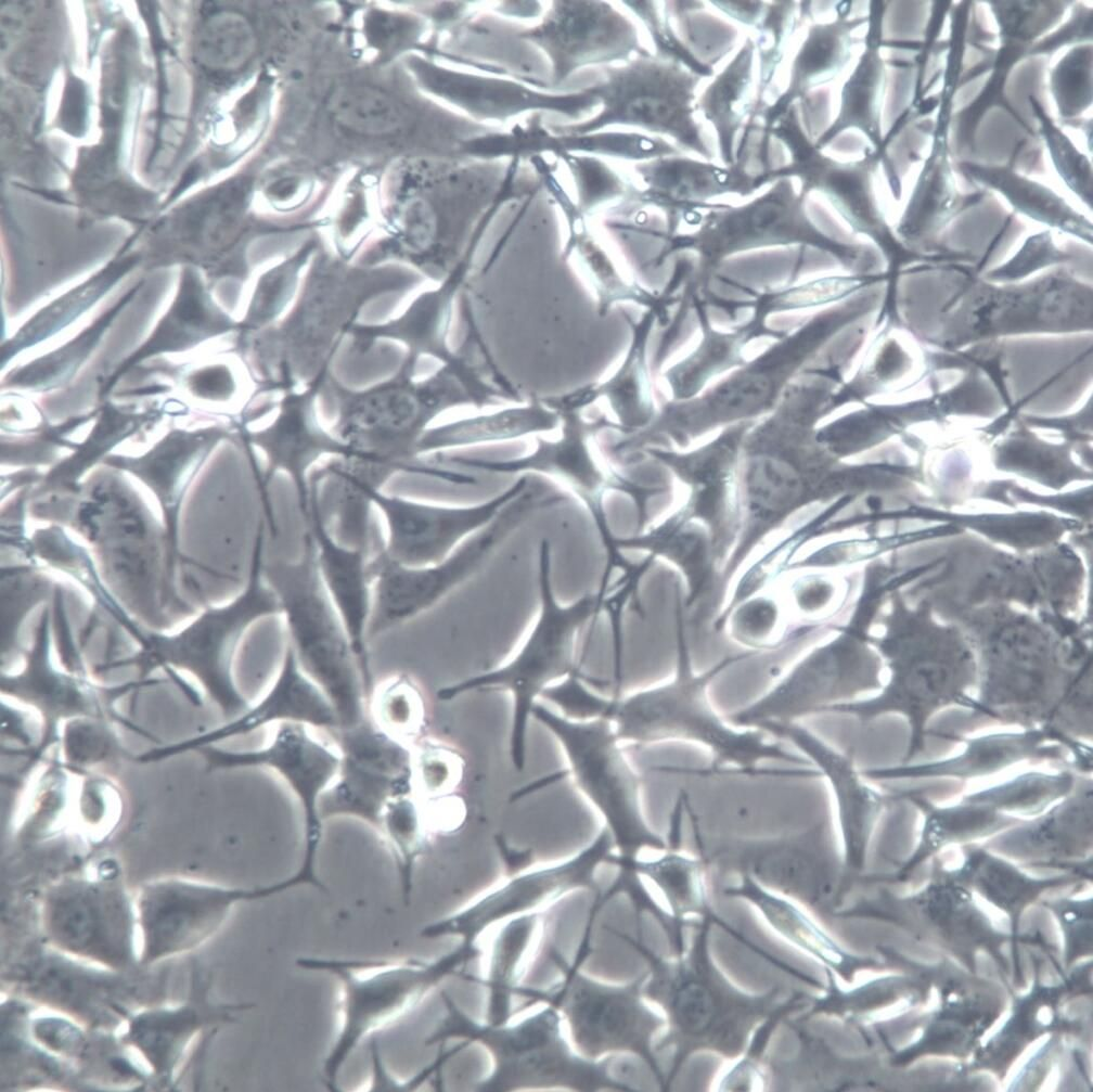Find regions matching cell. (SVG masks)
<instances>
[{"label": "cell", "instance_id": "cell-20", "mask_svg": "<svg viewBox=\"0 0 1093 1092\" xmlns=\"http://www.w3.org/2000/svg\"><path fill=\"white\" fill-rule=\"evenodd\" d=\"M128 974L51 948L18 963L9 980L26 998L83 1027L107 1031L125 1023L128 1005L139 995Z\"/></svg>", "mask_w": 1093, "mask_h": 1092}, {"label": "cell", "instance_id": "cell-42", "mask_svg": "<svg viewBox=\"0 0 1093 1092\" xmlns=\"http://www.w3.org/2000/svg\"><path fill=\"white\" fill-rule=\"evenodd\" d=\"M965 175L998 190L1020 213L1077 234L1091 235V224L1057 194L1008 167L962 164Z\"/></svg>", "mask_w": 1093, "mask_h": 1092}, {"label": "cell", "instance_id": "cell-53", "mask_svg": "<svg viewBox=\"0 0 1093 1092\" xmlns=\"http://www.w3.org/2000/svg\"><path fill=\"white\" fill-rule=\"evenodd\" d=\"M801 22L798 2H767L764 12L755 27L759 36L754 43L760 63L756 110L763 107V92L783 60L790 36Z\"/></svg>", "mask_w": 1093, "mask_h": 1092}, {"label": "cell", "instance_id": "cell-43", "mask_svg": "<svg viewBox=\"0 0 1093 1092\" xmlns=\"http://www.w3.org/2000/svg\"><path fill=\"white\" fill-rule=\"evenodd\" d=\"M433 828L427 807L414 791L390 798L380 814L375 830L395 858L406 903L410 900L414 869L429 845Z\"/></svg>", "mask_w": 1093, "mask_h": 1092}, {"label": "cell", "instance_id": "cell-38", "mask_svg": "<svg viewBox=\"0 0 1093 1092\" xmlns=\"http://www.w3.org/2000/svg\"><path fill=\"white\" fill-rule=\"evenodd\" d=\"M1092 779H1076L1073 788L1043 812L998 834L1000 846L1072 850L1092 842Z\"/></svg>", "mask_w": 1093, "mask_h": 1092}, {"label": "cell", "instance_id": "cell-15", "mask_svg": "<svg viewBox=\"0 0 1093 1092\" xmlns=\"http://www.w3.org/2000/svg\"><path fill=\"white\" fill-rule=\"evenodd\" d=\"M292 888L290 877L255 887L180 877L143 884L134 898L139 965L151 967L196 950L218 934L240 903L270 898Z\"/></svg>", "mask_w": 1093, "mask_h": 1092}, {"label": "cell", "instance_id": "cell-24", "mask_svg": "<svg viewBox=\"0 0 1093 1092\" xmlns=\"http://www.w3.org/2000/svg\"><path fill=\"white\" fill-rule=\"evenodd\" d=\"M193 973L188 997L173 1005L145 1006L125 1020L120 1042L139 1054L153 1077L172 1084L191 1043L202 1033L232 1023L252 1009L247 1003L216 1002L209 984Z\"/></svg>", "mask_w": 1093, "mask_h": 1092}, {"label": "cell", "instance_id": "cell-54", "mask_svg": "<svg viewBox=\"0 0 1093 1092\" xmlns=\"http://www.w3.org/2000/svg\"><path fill=\"white\" fill-rule=\"evenodd\" d=\"M413 786L425 802L447 798L461 779V759L447 745L422 737L412 745Z\"/></svg>", "mask_w": 1093, "mask_h": 1092}, {"label": "cell", "instance_id": "cell-21", "mask_svg": "<svg viewBox=\"0 0 1093 1092\" xmlns=\"http://www.w3.org/2000/svg\"><path fill=\"white\" fill-rule=\"evenodd\" d=\"M349 484L381 511L387 527L383 548L387 555L406 565L425 566L443 561L493 521L528 487V478L522 476L497 496L471 505L417 501L387 494L369 485Z\"/></svg>", "mask_w": 1093, "mask_h": 1092}, {"label": "cell", "instance_id": "cell-48", "mask_svg": "<svg viewBox=\"0 0 1093 1092\" xmlns=\"http://www.w3.org/2000/svg\"><path fill=\"white\" fill-rule=\"evenodd\" d=\"M131 266V261L114 264L103 269L85 284L76 287L67 295L54 301L36 314L21 331L3 346L4 357H12L15 351L28 347L70 322L77 314L97 301L106 293Z\"/></svg>", "mask_w": 1093, "mask_h": 1092}, {"label": "cell", "instance_id": "cell-26", "mask_svg": "<svg viewBox=\"0 0 1093 1092\" xmlns=\"http://www.w3.org/2000/svg\"><path fill=\"white\" fill-rule=\"evenodd\" d=\"M523 37L548 53L554 81L586 64L645 53L631 22L604 2H554L543 22Z\"/></svg>", "mask_w": 1093, "mask_h": 1092}, {"label": "cell", "instance_id": "cell-29", "mask_svg": "<svg viewBox=\"0 0 1093 1092\" xmlns=\"http://www.w3.org/2000/svg\"><path fill=\"white\" fill-rule=\"evenodd\" d=\"M807 194L790 178L776 179L762 195L740 206L711 205L700 236L707 245L741 246L759 241L819 239L806 209Z\"/></svg>", "mask_w": 1093, "mask_h": 1092}, {"label": "cell", "instance_id": "cell-30", "mask_svg": "<svg viewBox=\"0 0 1093 1092\" xmlns=\"http://www.w3.org/2000/svg\"><path fill=\"white\" fill-rule=\"evenodd\" d=\"M280 722L303 723L329 734L339 729L332 703L303 671L287 642L281 665L263 694L233 720L209 732L201 741L215 742L244 735Z\"/></svg>", "mask_w": 1093, "mask_h": 1092}, {"label": "cell", "instance_id": "cell-61", "mask_svg": "<svg viewBox=\"0 0 1093 1092\" xmlns=\"http://www.w3.org/2000/svg\"><path fill=\"white\" fill-rule=\"evenodd\" d=\"M719 11L747 26L756 27L759 23L767 2L758 1H710Z\"/></svg>", "mask_w": 1093, "mask_h": 1092}, {"label": "cell", "instance_id": "cell-44", "mask_svg": "<svg viewBox=\"0 0 1093 1092\" xmlns=\"http://www.w3.org/2000/svg\"><path fill=\"white\" fill-rule=\"evenodd\" d=\"M367 717L388 735L414 745L424 737V695L410 676L394 673L374 683L367 697Z\"/></svg>", "mask_w": 1093, "mask_h": 1092}, {"label": "cell", "instance_id": "cell-8", "mask_svg": "<svg viewBox=\"0 0 1093 1092\" xmlns=\"http://www.w3.org/2000/svg\"><path fill=\"white\" fill-rule=\"evenodd\" d=\"M888 660L890 677L869 698L825 708L821 714L852 716L869 722L887 714H898L909 724V742L901 763L911 762L925 748L930 718L949 706L972 710L978 667L968 647L957 638L937 632L892 634L879 643Z\"/></svg>", "mask_w": 1093, "mask_h": 1092}, {"label": "cell", "instance_id": "cell-39", "mask_svg": "<svg viewBox=\"0 0 1093 1092\" xmlns=\"http://www.w3.org/2000/svg\"><path fill=\"white\" fill-rule=\"evenodd\" d=\"M755 51L754 40L747 38L731 62L705 89L697 103L716 131L724 166L734 163L737 133L755 110L756 101L751 99Z\"/></svg>", "mask_w": 1093, "mask_h": 1092}, {"label": "cell", "instance_id": "cell-2", "mask_svg": "<svg viewBox=\"0 0 1093 1092\" xmlns=\"http://www.w3.org/2000/svg\"><path fill=\"white\" fill-rule=\"evenodd\" d=\"M713 925L718 926L709 917L696 920L683 953L668 959L654 952L641 938L612 930L647 964L643 994L660 1007L666 1027L660 1041L655 1042V1050L671 1051L665 1092L694 1055L708 1053L726 1061L737 1059L756 1028L787 998L779 986L751 992L733 982L713 958Z\"/></svg>", "mask_w": 1093, "mask_h": 1092}, {"label": "cell", "instance_id": "cell-11", "mask_svg": "<svg viewBox=\"0 0 1093 1092\" xmlns=\"http://www.w3.org/2000/svg\"><path fill=\"white\" fill-rule=\"evenodd\" d=\"M263 530L260 525L243 592L230 604L208 609L178 635L150 638L144 650V661L171 664L192 671L226 716H237L249 705L232 676L241 639L256 621L282 614L280 601L262 573Z\"/></svg>", "mask_w": 1093, "mask_h": 1092}, {"label": "cell", "instance_id": "cell-62", "mask_svg": "<svg viewBox=\"0 0 1093 1092\" xmlns=\"http://www.w3.org/2000/svg\"><path fill=\"white\" fill-rule=\"evenodd\" d=\"M596 915H597V913H594L590 909V913H589V916H588V920H587V924H586V928H584L586 933L592 934V927H593V923L595 921ZM652 916L656 920V922L658 923V925L661 926V929L664 930L665 935L667 936V938L669 940V943L670 945L676 941V939H677V929H676L674 923H673L671 916L669 915V913L667 912V910L660 907L658 913L655 914V915H652ZM638 921H640V918H638Z\"/></svg>", "mask_w": 1093, "mask_h": 1092}, {"label": "cell", "instance_id": "cell-14", "mask_svg": "<svg viewBox=\"0 0 1093 1092\" xmlns=\"http://www.w3.org/2000/svg\"><path fill=\"white\" fill-rule=\"evenodd\" d=\"M700 79L679 63L645 52L610 70L605 81L588 90L603 103L600 115L560 129L581 134L613 123L632 125L667 134L682 149L711 159L712 147L694 118L693 101Z\"/></svg>", "mask_w": 1093, "mask_h": 1092}, {"label": "cell", "instance_id": "cell-3", "mask_svg": "<svg viewBox=\"0 0 1093 1092\" xmlns=\"http://www.w3.org/2000/svg\"><path fill=\"white\" fill-rule=\"evenodd\" d=\"M551 544L543 539L538 552L539 613L517 652L504 664L440 688L437 697L451 701L467 693L502 692L512 698L509 756L517 771L526 765L527 732L537 699L550 686L579 672L577 638L591 620L608 607L609 588L586 593L563 605L553 590Z\"/></svg>", "mask_w": 1093, "mask_h": 1092}, {"label": "cell", "instance_id": "cell-60", "mask_svg": "<svg viewBox=\"0 0 1093 1092\" xmlns=\"http://www.w3.org/2000/svg\"><path fill=\"white\" fill-rule=\"evenodd\" d=\"M768 383L759 376H746L723 386L717 394L716 401L726 409L748 407L762 399L767 393Z\"/></svg>", "mask_w": 1093, "mask_h": 1092}, {"label": "cell", "instance_id": "cell-27", "mask_svg": "<svg viewBox=\"0 0 1093 1092\" xmlns=\"http://www.w3.org/2000/svg\"><path fill=\"white\" fill-rule=\"evenodd\" d=\"M305 524L313 542L322 583L347 631L368 697L374 684L368 651L373 602L368 550L346 545L329 530L319 505V479L316 477L311 478L310 514Z\"/></svg>", "mask_w": 1093, "mask_h": 1092}, {"label": "cell", "instance_id": "cell-59", "mask_svg": "<svg viewBox=\"0 0 1093 1092\" xmlns=\"http://www.w3.org/2000/svg\"><path fill=\"white\" fill-rule=\"evenodd\" d=\"M577 174L580 200L587 205L596 203L622 190L621 182L600 163L589 158H571Z\"/></svg>", "mask_w": 1093, "mask_h": 1092}, {"label": "cell", "instance_id": "cell-32", "mask_svg": "<svg viewBox=\"0 0 1093 1092\" xmlns=\"http://www.w3.org/2000/svg\"><path fill=\"white\" fill-rule=\"evenodd\" d=\"M646 184L641 202L696 217L706 201L723 194L749 195L761 187L736 164L717 166L686 156L654 158L636 166Z\"/></svg>", "mask_w": 1093, "mask_h": 1092}, {"label": "cell", "instance_id": "cell-46", "mask_svg": "<svg viewBox=\"0 0 1093 1092\" xmlns=\"http://www.w3.org/2000/svg\"><path fill=\"white\" fill-rule=\"evenodd\" d=\"M553 415L540 411H510L436 429L417 442L416 452L501 441L554 427Z\"/></svg>", "mask_w": 1093, "mask_h": 1092}, {"label": "cell", "instance_id": "cell-45", "mask_svg": "<svg viewBox=\"0 0 1093 1092\" xmlns=\"http://www.w3.org/2000/svg\"><path fill=\"white\" fill-rule=\"evenodd\" d=\"M536 922V913L513 917L496 937L488 977L480 979L463 975L464 979L481 984L489 990L487 1011L489 1023L502 1024L510 1019L512 994L516 986V967L527 948Z\"/></svg>", "mask_w": 1093, "mask_h": 1092}, {"label": "cell", "instance_id": "cell-18", "mask_svg": "<svg viewBox=\"0 0 1093 1092\" xmlns=\"http://www.w3.org/2000/svg\"><path fill=\"white\" fill-rule=\"evenodd\" d=\"M270 729L265 745L240 751L214 750L210 763L216 768L268 769L286 784L300 807L305 844L299 868L291 876L297 887L325 890L317 873L323 835L321 800L338 773L340 750L331 734L303 723L280 722Z\"/></svg>", "mask_w": 1093, "mask_h": 1092}, {"label": "cell", "instance_id": "cell-52", "mask_svg": "<svg viewBox=\"0 0 1093 1092\" xmlns=\"http://www.w3.org/2000/svg\"><path fill=\"white\" fill-rule=\"evenodd\" d=\"M704 2H664L669 16L677 20L679 38L703 65L712 68L734 47L738 31L717 16L703 12Z\"/></svg>", "mask_w": 1093, "mask_h": 1092}, {"label": "cell", "instance_id": "cell-40", "mask_svg": "<svg viewBox=\"0 0 1093 1092\" xmlns=\"http://www.w3.org/2000/svg\"><path fill=\"white\" fill-rule=\"evenodd\" d=\"M221 434L219 429L211 428L194 433L177 431L142 458L110 457L106 462L136 474L153 488L167 513L169 535L172 538L178 493L181 489L180 476L219 440Z\"/></svg>", "mask_w": 1093, "mask_h": 1092}, {"label": "cell", "instance_id": "cell-56", "mask_svg": "<svg viewBox=\"0 0 1093 1092\" xmlns=\"http://www.w3.org/2000/svg\"><path fill=\"white\" fill-rule=\"evenodd\" d=\"M1031 103L1040 120L1041 132L1057 172L1081 200L1086 201L1091 205L1092 170L1090 162L1083 154L1078 152L1069 139L1053 124L1040 103L1033 99Z\"/></svg>", "mask_w": 1093, "mask_h": 1092}, {"label": "cell", "instance_id": "cell-1", "mask_svg": "<svg viewBox=\"0 0 1093 1092\" xmlns=\"http://www.w3.org/2000/svg\"><path fill=\"white\" fill-rule=\"evenodd\" d=\"M676 625V666L667 680L622 695H605L575 673L548 688L541 697L568 717L607 720L622 744L677 741L702 746L712 755L713 768L757 774L762 762L810 765L802 755L768 738L764 731L733 725L711 701L710 686L718 676L757 652L730 655L697 671L680 613Z\"/></svg>", "mask_w": 1093, "mask_h": 1092}, {"label": "cell", "instance_id": "cell-23", "mask_svg": "<svg viewBox=\"0 0 1093 1092\" xmlns=\"http://www.w3.org/2000/svg\"><path fill=\"white\" fill-rule=\"evenodd\" d=\"M758 729L792 744L826 780L840 836L843 875L862 870L873 832L891 797L867 784L851 756L801 723L767 722Z\"/></svg>", "mask_w": 1093, "mask_h": 1092}, {"label": "cell", "instance_id": "cell-33", "mask_svg": "<svg viewBox=\"0 0 1093 1092\" xmlns=\"http://www.w3.org/2000/svg\"><path fill=\"white\" fill-rule=\"evenodd\" d=\"M866 21L867 16L849 18L848 14L838 13L833 22L811 25L793 60L787 88L756 117L760 116L770 128L814 88L835 79L851 57V33Z\"/></svg>", "mask_w": 1093, "mask_h": 1092}, {"label": "cell", "instance_id": "cell-49", "mask_svg": "<svg viewBox=\"0 0 1093 1092\" xmlns=\"http://www.w3.org/2000/svg\"><path fill=\"white\" fill-rule=\"evenodd\" d=\"M329 106L338 124L361 134H391L404 124V114L398 103L373 87H340L332 93Z\"/></svg>", "mask_w": 1093, "mask_h": 1092}, {"label": "cell", "instance_id": "cell-28", "mask_svg": "<svg viewBox=\"0 0 1093 1092\" xmlns=\"http://www.w3.org/2000/svg\"><path fill=\"white\" fill-rule=\"evenodd\" d=\"M964 744L952 757L922 763L862 769L866 780L957 779L968 780L994 774L1023 761L1063 760L1065 740L1044 728L995 732L976 737L948 735Z\"/></svg>", "mask_w": 1093, "mask_h": 1092}, {"label": "cell", "instance_id": "cell-35", "mask_svg": "<svg viewBox=\"0 0 1093 1092\" xmlns=\"http://www.w3.org/2000/svg\"><path fill=\"white\" fill-rule=\"evenodd\" d=\"M867 21L865 50L856 68L846 80L840 93V106L834 123L815 141L822 150L849 128L861 130L883 151L880 130V108L885 89V66L879 54L883 8L880 2H872Z\"/></svg>", "mask_w": 1093, "mask_h": 1092}, {"label": "cell", "instance_id": "cell-41", "mask_svg": "<svg viewBox=\"0 0 1093 1092\" xmlns=\"http://www.w3.org/2000/svg\"><path fill=\"white\" fill-rule=\"evenodd\" d=\"M218 325L196 272L185 268L171 309L124 368L153 354L188 348L213 334Z\"/></svg>", "mask_w": 1093, "mask_h": 1092}, {"label": "cell", "instance_id": "cell-47", "mask_svg": "<svg viewBox=\"0 0 1093 1092\" xmlns=\"http://www.w3.org/2000/svg\"><path fill=\"white\" fill-rule=\"evenodd\" d=\"M1076 779L1068 770L1055 773L1029 771L964 797L1008 814L1034 817L1066 796L1073 788Z\"/></svg>", "mask_w": 1093, "mask_h": 1092}, {"label": "cell", "instance_id": "cell-25", "mask_svg": "<svg viewBox=\"0 0 1093 1092\" xmlns=\"http://www.w3.org/2000/svg\"><path fill=\"white\" fill-rule=\"evenodd\" d=\"M720 440L690 454L650 450L690 488L681 509L706 529L716 566L724 563L737 541L742 526L741 483L736 472V446Z\"/></svg>", "mask_w": 1093, "mask_h": 1092}, {"label": "cell", "instance_id": "cell-4", "mask_svg": "<svg viewBox=\"0 0 1093 1092\" xmlns=\"http://www.w3.org/2000/svg\"><path fill=\"white\" fill-rule=\"evenodd\" d=\"M441 995L446 1015L426 1044L443 1048L450 1040H461L484 1046L492 1067L478 1083V1091L636 1090L610 1072L607 1059H589L578 1053L564 1038L562 1015L550 1005L514 1024H492L474 1019L449 994Z\"/></svg>", "mask_w": 1093, "mask_h": 1092}, {"label": "cell", "instance_id": "cell-57", "mask_svg": "<svg viewBox=\"0 0 1093 1092\" xmlns=\"http://www.w3.org/2000/svg\"><path fill=\"white\" fill-rule=\"evenodd\" d=\"M81 1027L73 1018L54 1012L34 1018L30 1033L42 1049L62 1057L76 1058L85 1050L86 1037Z\"/></svg>", "mask_w": 1093, "mask_h": 1092}, {"label": "cell", "instance_id": "cell-5", "mask_svg": "<svg viewBox=\"0 0 1093 1092\" xmlns=\"http://www.w3.org/2000/svg\"><path fill=\"white\" fill-rule=\"evenodd\" d=\"M531 719L554 737L566 774L602 818L615 849L608 864L617 866V876L636 874L633 864L643 849L668 848V838L645 817L641 776L610 722L568 717L541 703L532 708Z\"/></svg>", "mask_w": 1093, "mask_h": 1092}, {"label": "cell", "instance_id": "cell-37", "mask_svg": "<svg viewBox=\"0 0 1093 1092\" xmlns=\"http://www.w3.org/2000/svg\"><path fill=\"white\" fill-rule=\"evenodd\" d=\"M893 799L913 804L923 814V827L914 861L951 843L999 834L1025 819L963 797L951 806H938L917 791L900 792Z\"/></svg>", "mask_w": 1093, "mask_h": 1092}, {"label": "cell", "instance_id": "cell-10", "mask_svg": "<svg viewBox=\"0 0 1093 1092\" xmlns=\"http://www.w3.org/2000/svg\"><path fill=\"white\" fill-rule=\"evenodd\" d=\"M561 499L527 487L487 526L463 541L443 561L410 566L381 550L369 558L373 602L369 640L435 606L470 579L537 511Z\"/></svg>", "mask_w": 1093, "mask_h": 1092}, {"label": "cell", "instance_id": "cell-7", "mask_svg": "<svg viewBox=\"0 0 1093 1092\" xmlns=\"http://www.w3.org/2000/svg\"><path fill=\"white\" fill-rule=\"evenodd\" d=\"M262 573L280 601L286 642L303 671L332 703L339 729L360 723L367 718L362 675L347 631L322 583L309 532H305L299 560L265 558Z\"/></svg>", "mask_w": 1093, "mask_h": 1092}, {"label": "cell", "instance_id": "cell-12", "mask_svg": "<svg viewBox=\"0 0 1093 1092\" xmlns=\"http://www.w3.org/2000/svg\"><path fill=\"white\" fill-rule=\"evenodd\" d=\"M879 658L858 628L843 629L799 658L767 692L728 716L735 727L797 721L880 690Z\"/></svg>", "mask_w": 1093, "mask_h": 1092}, {"label": "cell", "instance_id": "cell-55", "mask_svg": "<svg viewBox=\"0 0 1093 1092\" xmlns=\"http://www.w3.org/2000/svg\"><path fill=\"white\" fill-rule=\"evenodd\" d=\"M1091 46H1081L1052 72L1051 89L1062 116H1076L1091 104Z\"/></svg>", "mask_w": 1093, "mask_h": 1092}, {"label": "cell", "instance_id": "cell-36", "mask_svg": "<svg viewBox=\"0 0 1093 1092\" xmlns=\"http://www.w3.org/2000/svg\"><path fill=\"white\" fill-rule=\"evenodd\" d=\"M619 551H644L647 556H659L678 566L687 581L685 606L691 608L709 590L717 567L711 553L709 536L690 521L679 509L647 531L635 536L616 538Z\"/></svg>", "mask_w": 1093, "mask_h": 1092}, {"label": "cell", "instance_id": "cell-6", "mask_svg": "<svg viewBox=\"0 0 1093 1092\" xmlns=\"http://www.w3.org/2000/svg\"><path fill=\"white\" fill-rule=\"evenodd\" d=\"M478 954L476 946L459 942L430 960L299 958V967L339 982L338 1029L322 1063L326 1088L338 1090L340 1071L363 1040L409 1013L447 978L462 976Z\"/></svg>", "mask_w": 1093, "mask_h": 1092}, {"label": "cell", "instance_id": "cell-50", "mask_svg": "<svg viewBox=\"0 0 1093 1092\" xmlns=\"http://www.w3.org/2000/svg\"><path fill=\"white\" fill-rule=\"evenodd\" d=\"M943 138H936L930 157L926 160L910 198L900 231L930 228L951 210L955 189Z\"/></svg>", "mask_w": 1093, "mask_h": 1092}, {"label": "cell", "instance_id": "cell-58", "mask_svg": "<svg viewBox=\"0 0 1093 1092\" xmlns=\"http://www.w3.org/2000/svg\"><path fill=\"white\" fill-rule=\"evenodd\" d=\"M211 34L214 62L222 66L242 64L254 49V36L249 25L240 16L229 15L218 23Z\"/></svg>", "mask_w": 1093, "mask_h": 1092}, {"label": "cell", "instance_id": "cell-19", "mask_svg": "<svg viewBox=\"0 0 1093 1092\" xmlns=\"http://www.w3.org/2000/svg\"><path fill=\"white\" fill-rule=\"evenodd\" d=\"M614 851L612 837L603 827L573 856L511 876L466 908L423 926L420 934L426 939L455 937L463 945L475 946L494 923L554 903L573 891L591 890L596 898V871L609 862Z\"/></svg>", "mask_w": 1093, "mask_h": 1092}, {"label": "cell", "instance_id": "cell-9", "mask_svg": "<svg viewBox=\"0 0 1093 1092\" xmlns=\"http://www.w3.org/2000/svg\"><path fill=\"white\" fill-rule=\"evenodd\" d=\"M550 956L562 979L545 989L515 986L514 994L526 998L528 1005L539 1002L558 1011L569 1027L573 1046L584 1057L597 1061L614 1053L634 1055L664 1091L665 1071L654 1038L665 1027V1019L645 1003L647 972L627 984H607L582 973L556 949Z\"/></svg>", "mask_w": 1093, "mask_h": 1092}, {"label": "cell", "instance_id": "cell-34", "mask_svg": "<svg viewBox=\"0 0 1093 1092\" xmlns=\"http://www.w3.org/2000/svg\"><path fill=\"white\" fill-rule=\"evenodd\" d=\"M633 869L659 890L667 903V912L681 936L684 937V928L693 927L696 920L709 917L738 941L753 948L748 939L713 911L707 889L708 866L699 853L694 856L683 851L680 846H668L655 859L639 857Z\"/></svg>", "mask_w": 1093, "mask_h": 1092}, {"label": "cell", "instance_id": "cell-16", "mask_svg": "<svg viewBox=\"0 0 1093 1092\" xmlns=\"http://www.w3.org/2000/svg\"><path fill=\"white\" fill-rule=\"evenodd\" d=\"M46 941L64 954L116 972L139 965L134 899L117 881L65 879L43 895Z\"/></svg>", "mask_w": 1093, "mask_h": 1092}, {"label": "cell", "instance_id": "cell-17", "mask_svg": "<svg viewBox=\"0 0 1093 1092\" xmlns=\"http://www.w3.org/2000/svg\"><path fill=\"white\" fill-rule=\"evenodd\" d=\"M448 460L454 465L491 474L537 473L562 484L587 509L600 535L606 555L602 581L609 582L615 568L622 570V575H630L638 569L639 564L629 562L616 547L617 537L613 535L608 524L605 499L610 491L629 496L635 503L638 528L643 530L647 522L648 500L663 492L664 488L643 486L616 471L602 467L591 453L582 427L575 421L566 424L558 440L540 441L536 450L525 457L504 461L462 457Z\"/></svg>", "mask_w": 1093, "mask_h": 1092}, {"label": "cell", "instance_id": "cell-51", "mask_svg": "<svg viewBox=\"0 0 1093 1092\" xmlns=\"http://www.w3.org/2000/svg\"><path fill=\"white\" fill-rule=\"evenodd\" d=\"M808 993L793 991L783 1004L770 1014L754 1031L745 1051L721 1077L717 1078V1091H766V1051L777 1026L788 1015L799 1013L805 1006Z\"/></svg>", "mask_w": 1093, "mask_h": 1092}, {"label": "cell", "instance_id": "cell-22", "mask_svg": "<svg viewBox=\"0 0 1093 1092\" xmlns=\"http://www.w3.org/2000/svg\"><path fill=\"white\" fill-rule=\"evenodd\" d=\"M340 750L336 779L323 795V820L347 817L374 830L385 804L414 791L412 746L383 732L367 717L331 734Z\"/></svg>", "mask_w": 1093, "mask_h": 1092}, {"label": "cell", "instance_id": "cell-13", "mask_svg": "<svg viewBox=\"0 0 1093 1092\" xmlns=\"http://www.w3.org/2000/svg\"><path fill=\"white\" fill-rule=\"evenodd\" d=\"M708 868L745 873L812 914L834 916L841 902L843 863L825 825L777 837L735 838L712 847L696 840Z\"/></svg>", "mask_w": 1093, "mask_h": 1092}, {"label": "cell", "instance_id": "cell-31", "mask_svg": "<svg viewBox=\"0 0 1093 1092\" xmlns=\"http://www.w3.org/2000/svg\"><path fill=\"white\" fill-rule=\"evenodd\" d=\"M738 876L737 883L722 888V895L745 901L775 936L823 969L849 981L866 964L864 959L846 950L808 909L763 887L748 874Z\"/></svg>", "mask_w": 1093, "mask_h": 1092}]
</instances>
